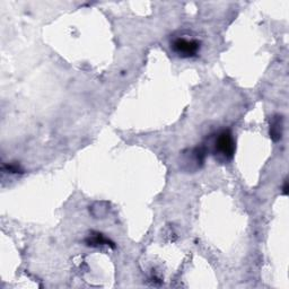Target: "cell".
<instances>
[{
    "label": "cell",
    "mask_w": 289,
    "mask_h": 289,
    "mask_svg": "<svg viewBox=\"0 0 289 289\" xmlns=\"http://www.w3.org/2000/svg\"><path fill=\"white\" fill-rule=\"evenodd\" d=\"M213 154L219 162H228L234 157L236 151L235 140L230 130L226 129L218 132L213 140Z\"/></svg>",
    "instance_id": "cell-1"
},
{
    "label": "cell",
    "mask_w": 289,
    "mask_h": 289,
    "mask_svg": "<svg viewBox=\"0 0 289 289\" xmlns=\"http://www.w3.org/2000/svg\"><path fill=\"white\" fill-rule=\"evenodd\" d=\"M172 49L181 58H192L197 56L200 50V42L197 40H189L185 37H179L174 40Z\"/></svg>",
    "instance_id": "cell-2"
},
{
    "label": "cell",
    "mask_w": 289,
    "mask_h": 289,
    "mask_svg": "<svg viewBox=\"0 0 289 289\" xmlns=\"http://www.w3.org/2000/svg\"><path fill=\"white\" fill-rule=\"evenodd\" d=\"M284 119L281 115H276L273 118L270 123V137L274 141H279L283 138Z\"/></svg>",
    "instance_id": "cell-3"
},
{
    "label": "cell",
    "mask_w": 289,
    "mask_h": 289,
    "mask_svg": "<svg viewBox=\"0 0 289 289\" xmlns=\"http://www.w3.org/2000/svg\"><path fill=\"white\" fill-rule=\"evenodd\" d=\"M85 243H86L88 246H94V247L100 246V245H108L111 247H114V243L112 242V241L108 240L107 237H105L103 234L96 233V232L91 233V235L85 240Z\"/></svg>",
    "instance_id": "cell-4"
},
{
    "label": "cell",
    "mask_w": 289,
    "mask_h": 289,
    "mask_svg": "<svg viewBox=\"0 0 289 289\" xmlns=\"http://www.w3.org/2000/svg\"><path fill=\"white\" fill-rule=\"evenodd\" d=\"M3 169H6V171H8L10 173H22L23 172V169L20 168V166L17 164L6 165V166H3Z\"/></svg>",
    "instance_id": "cell-5"
},
{
    "label": "cell",
    "mask_w": 289,
    "mask_h": 289,
    "mask_svg": "<svg viewBox=\"0 0 289 289\" xmlns=\"http://www.w3.org/2000/svg\"><path fill=\"white\" fill-rule=\"evenodd\" d=\"M288 190H289V186H288V182L286 180V181H285V183H284V188H283V192H284L285 196L288 195Z\"/></svg>",
    "instance_id": "cell-6"
}]
</instances>
